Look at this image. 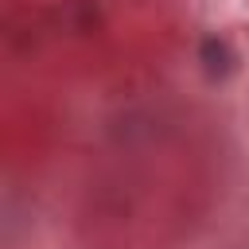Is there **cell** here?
Listing matches in <instances>:
<instances>
[]
</instances>
